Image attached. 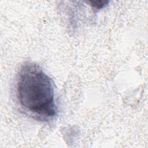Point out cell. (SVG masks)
<instances>
[{"label": "cell", "mask_w": 148, "mask_h": 148, "mask_svg": "<svg viewBox=\"0 0 148 148\" xmlns=\"http://www.w3.org/2000/svg\"><path fill=\"white\" fill-rule=\"evenodd\" d=\"M17 96L23 109L38 120H50L57 114L53 82L35 63L27 62L21 67Z\"/></svg>", "instance_id": "6da1fadb"}, {"label": "cell", "mask_w": 148, "mask_h": 148, "mask_svg": "<svg viewBox=\"0 0 148 148\" xmlns=\"http://www.w3.org/2000/svg\"><path fill=\"white\" fill-rule=\"evenodd\" d=\"M91 5L97 9H100L105 6L108 3L109 1H90L89 2Z\"/></svg>", "instance_id": "7a4b0ae2"}]
</instances>
